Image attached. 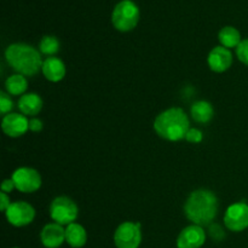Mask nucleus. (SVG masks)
<instances>
[{
	"label": "nucleus",
	"instance_id": "f257e3e1",
	"mask_svg": "<svg viewBox=\"0 0 248 248\" xmlns=\"http://www.w3.org/2000/svg\"><path fill=\"white\" fill-rule=\"evenodd\" d=\"M184 213L193 224L200 227L210 225L217 217V196L207 189H199L193 191L184 205Z\"/></svg>",
	"mask_w": 248,
	"mask_h": 248
},
{
	"label": "nucleus",
	"instance_id": "f03ea898",
	"mask_svg": "<svg viewBox=\"0 0 248 248\" xmlns=\"http://www.w3.org/2000/svg\"><path fill=\"white\" fill-rule=\"evenodd\" d=\"M190 128L188 115L181 108H170L157 115L154 121V130L159 137L170 142L186 140Z\"/></svg>",
	"mask_w": 248,
	"mask_h": 248
},
{
	"label": "nucleus",
	"instance_id": "7ed1b4c3",
	"mask_svg": "<svg viewBox=\"0 0 248 248\" xmlns=\"http://www.w3.org/2000/svg\"><path fill=\"white\" fill-rule=\"evenodd\" d=\"M5 57L12 69L26 77H33L43 68L40 52L28 44H12L5 51Z\"/></svg>",
	"mask_w": 248,
	"mask_h": 248
},
{
	"label": "nucleus",
	"instance_id": "20e7f679",
	"mask_svg": "<svg viewBox=\"0 0 248 248\" xmlns=\"http://www.w3.org/2000/svg\"><path fill=\"white\" fill-rule=\"evenodd\" d=\"M140 21V9L131 0H123L114 7L111 15L113 26L120 31H130Z\"/></svg>",
	"mask_w": 248,
	"mask_h": 248
},
{
	"label": "nucleus",
	"instance_id": "39448f33",
	"mask_svg": "<svg viewBox=\"0 0 248 248\" xmlns=\"http://www.w3.org/2000/svg\"><path fill=\"white\" fill-rule=\"evenodd\" d=\"M79 208L77 203L68 196H58L51 202L50 216L55 223L60 225H69L75 223Z\"/></svg>",
	"mask_w": 248,
	"mask_h": 248
},
{
	"label": "nucleus",
	"instance_id": "423d86ee",
	"mask_svg": "<svg viewBox=\"0 0 248 248\" xmlns=\"http://www.w3.org/2000/svg\"><path fill=\"white\" fill-rule=\"evenodd\" d=\"M142 242L140 223L125 222L116 228L114 244L116 248H138Z\"/></svg>",
	"mask_w": 248,
	"mask_h": 248
},
{
	"label": "nucleus",
	"instance_id": "0eeeda50",
	"mask_svg": "<svg viewBox=\"0 0 248 248\" xmlns=\"http://www.w3.org/2000/svg\"><path fill=\"white\" fill-rule=\"evenodd\" d=\"M11 179L14 181L17 190L21 193L31 194L39 190L41 186V176L36 170L31 167H19L12 173Z\"/></svg>",
	"mask_w": 248,
	"mask_h": 248
},
{
	"label": "nucleus",
	"instance_id": "6e6552de",
	"mask_svg": "<svg viewBox=\"0 0 248 248\" xmlns=\"http://www.w3.org/2000/svg\"><path fill=\"white\" fill-rule=\"evenodd\" d=\"M5 215H6L10 224L17 228H22L33 222L35 218V210L28 202L17 201V202H12L10 205Z\"/></svg>",
	"mask_w": 248,
	"mask_h": 248
},
{
	"label": "nucleus",
	"instance_id": "1a4fd4ad",
	"mask_svg": "<svg viewBox=\"0 0 248 248\" xmlns=\"http://www.w3.org/2000/svg\"><path fill=\"white\" fill-rule=\"evenodd\" d=\"M224 225L234 232H244L248 228V205L237 202L229 206L224 216Z\"/></svg>",
	"mask_w": 248,
	"mask_h": 248
},
{
	"label": "nucleus",
	"instance_id": "9d476101",
	"mask_svg": "<svg viewBox=\"0 0 248 248\" xmlns=\"http://www.w3.org/2000/svg\"><path fill=\"white\" fill-rule=\"evenodd\" d=\"M206 242V232L200 225H189L184 228L177 239L178 248H201Z\"/></svg>",
	"mask_w": 248,
	"mask_h": 248
},
{
	"label": "nucleus",
	"instance_id": "9b49d317",
	"mask_svg": "<svg viewBox=\"0 0 248 248\" xmlns=\"http://www.w3.org/2000/svg\"><path fill=\"white\" fill-rule=\"evenodd\" d=\"M1 128L5 135L9 137H21L29 130V120L26 115L10 113L2 118Z\"/></svg>",
	"mask_w": 248,
	"mask_h": 248
},
{
	"label": "nucleus",
	"instance_id": "f8f14e48",
	"mask_svg": "<svg viewBox=\"0 0 248 248\" xmlns=\"http://www.w3.org/2000/svg\"><path fill=\"white\" fill-rule=\"evenodd\" d=\"M208 67L216 73H224L232 67V53L224 46H216L211 50L207 58Z\"/></svg>",
	"mask_w": 248,
	"mask_h": 248
},
{
	"label": "nucleus",
	"instance_id": "ddd939ff",
	"mask_svg": "<svg viewBox=\"0 0 248 248\" xmlns=\"http://www.w3.org/2000/svg\"><path fill=\"white\" fill-rule=\"evenodd\" d=\"M41 244L46 248H58L65 241V229L57 223H50L40 232Z\"/></svg>",
	"mask_w": 248,
	"mask_h": 248
},
{
	"label": "nucleus",
	"instance_id": "4468645a",
	"mask_svg": "<svg viewBox=\"0 0 248 248\" xmlns=\"http://www.w3.org/2000/svg\"><path fill=\"white\" fill-rule=\"evenodd\" d=\"M44 77L51 82H58L65 77V65L58 57H47L43 63L41 68Z\"/></svg>",
	"mask_w": 248,
	"mask_h": 248
},
{
	"label": "nucleus",
	"instance_id": "2eb2a0df",
	"mask_svg": "<svg viewBox=\"0 0 248 248\" xmlns=\"http://www.w3.org/2000/svg\"><path fill=\"white\" fill-rule=\"evenodd\" d=\"M18 108L26 116H35L43 109V99L36 93H26L18 101Z\"/></svg>",
	"mask_w": 248,
	"mask_h": 248
},
{
	"label": "nucleus",
	"instance_id": "dca6fc26",
	"mask_svg": "<svg viewBox=\"0 0 248 248\" xmlns=\"http://www.w3.org/2000/svg\"><path fill=\"white\" fill-rule=\"evenodd\" d=\"M65 241L70 247L81 248L87 242V232L82 225L72 223L65 228Z\"/></svg>",
	"mask_w": 248,
	"mask_h": 248
},
{
	"label": "nucleus",
	"instance_id": "f3484780",
	"mask_svg": "<svg viewBox=\"0 0 248 248\" xmlns=\"http://www.w3.org/2000/svg\"><path fill=\"white\" fill-rule=\"evenodd\" d=\"M190 114L191 118L196 123L207 124L212 120L213 115H215V110H213V107L208 102L198 101L191 106Z\"/></svg>",
	"mask_w": 248,
	"mask_h": 248
},
{
	"label": "nucleus",
	"instance_id": "a211bd4d",
	"mask_svg": "<svg viewBox=\"0 0 248 248\" xmlns=\"http://www.w3.org/2000/svg\"><path fill=\"white\" fill-rule=\"evenodd\" d=\"M218 39H219L222 46L227 48H234L237 47L241 43V34L234 27H224L219 31V34H218Z\"/></svg>",
	"mask_w": 248,
	"mask_h": 248
},
{
	"label": "nucleus",
	"instance_id": "6ab92c4d",
	"mask_svg": "<svg viewBox=\"0 0 248 248\" xmlns=\"http://www.w3.org/2000/svg\"><path fill=\"white\" fill-rule=\"evenodd\" d=\"M27 87H28V82H27L24 75L22 74L11 75L5 81V89H6L7 93L12 94V96H19V94L23 96Z\"/></svg>",
	"mask_w": 248,
	"mask_h": 248
},
{
	"label": "nucleus",
	"instance_id": "aec40b11",
	"mask_svg": "<svg viewBox=\"0 0 248 248\" xmlns=\"http://www.w3.org/2000/svg\"><path fill=\"white\" fill-rule=\"evenodd\" d=\"M39 50L41 53L48 56V57H52L55 53H57L60 51V41L56 36L53 35H45L41 39L40 44H39Z\"/></svg>",
	"mask_w": 248,
	"mask_h": 248
},
{
	"label": "nucleus",
	"instance_id": "412c9836",
	"mask_svg": "<svg viewBox=\"0 0 248 248\" xmlns=\"http://www.w3.org/2000/svg\"><path fill=\"white\" fill-rule=\"evenodd\" d=\"M12 108H14V103H12L9 93L0 92V113H1V115L5 116L10 114Z\"/></svg>",
	"mask_w": 248,
	"mask_h": 248
},
{
	"label": "nucleus",
	"instance_id": "4be33fe9",
	"mask_svg": "<svg viewBox=\"0 0 248 248\" xmlns=\"http://www.w3.org/2000/svg\"><path fill=\"white\" fill-rule=\"evenodd\" d=\"M236 56L240 62L248 65V38L244 39L236 47Z\"/></svg>",
	"mask_w": 248,
	"mask_h": 248
},
{
	"label": "nucleus",
	"instance_id": "5701e85b",
	"mask_svg": "<svg viewBox=\"0 0 248 248\" xmlns=\"http://www.w3.org/2000/svg\"><path fill=\"white\" fill-rule=\"evenodd\" d=\"M202 140H203V135L199 128H189V131L186 135V142L194 143V144L202 142Z\"/></svg>",
	"mask_w": 248,
	"mask_h": 248
},
{
	"label": "nucleus",
	"instance_id": "b1692460",
	"mask_svg": "<svg viewBox=\"0 0 248 248\" xmlns=\"http://www.w3.org/2000/svg\"><path fill=\"white\" fill-rule=\"evenodd\" d=\"M210 235H211V237H212V239L216 240V241H220V240L224 239V236H225L224 232H223V230L220 229L219 225H217V224L211 225Z\"/></svg>",
	"mask_w": 248,
	"mask_h": 248
},
{
	"label": "nucleus",
	"instance_id": "393cba45",
	"mask_svg": "<svg viewBox=\"0 0 248 248\" xmlns=\"http://www.w3.org/2000/svg\"><path fill=\"white\" fill-rule=\"evenodd\" d=\"M43 121H41L40 119L33 118L29 120V130H31V132H40V131L43 130Z\"/></svg>",
	"mask_w": 248,
	"mask_h": 248
},
{
	"label": "nucleus",
	"instance_id": "a878e982",
	"mask_svg": "<svg viewBox=\"0 0 248 248\" xmlns=\"http://www.w3.org/2000/svg\"><path fill=\"white\" fill-rule=\"evenodd\" d=\"M0 198H1L0 208H1L2 212H6V210L10 207V205H11V202H10V198L6 195V193H4V191L0 193Z\"/></svg>",
	"mask_w": 248,
	"mask_h": 248
},
{
	"label": "nucleus",
	"instance_id": "bb28decb",
	"mask_svg": "<svg viewBox=\"0 0 248 248\" xmlns=\"http://www.w3.org/2000/svg\"><path fill=\"white\" fill-rule=\"evenodd\" d=\"M14 189H16V186H15L12 179H5V181L2 182L1 191H4V193H11Z\"/></svg>",
	"mask_w": 248,
	"mask_h": 248
},
{
	"label": "nucleus",
	"instance_id": "cd10ccee",
	"mask_svg": "<svg viewBox=\"0 0 248 248\" xmlns=\"http://www.w3.org/2000/svg\"><path fill=\"white\" fill-rule=\"evenodd\" d=\"M14 248H17V247H14Z\"/></svg>",
	"mask_w": 248,
	"mask_h": 248
}]
</instances>
